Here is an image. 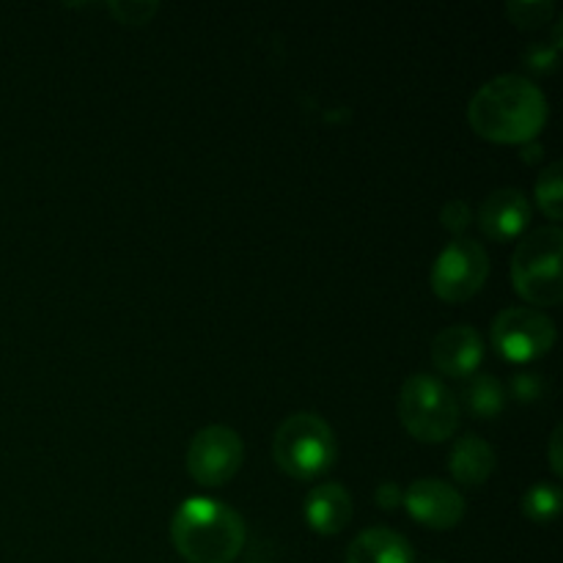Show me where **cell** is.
<instances>
[{
  "instance_id": "12",
  "label": "cell",
  "mask_w": 563,
  "mask_h": 563,
  "mask_svg": "<svg viewBox=\"0 0 563 563\" xmlns=\"http://www.w3.org/2000/svg\"><path fill=\"white\" fill-rule=\"evenodd\" d=\"M302 517H306L308 528L313 533H319V537H335L352 520V495L335 482L317 484L306 495Z\"/></svg>"
},
{
  "instance_id": "22",
  "label": "cell",
  "mask_w": 563,
  "mask_h": 563,
  "mask_svg": "<svg viewBox=\"0 0 563 563\" xmlns=\"http://www.w3.org/2000/svg\"><path fill=\"white\" fill-rule=\"evenodd\" d=\"M440 223H443V229L451 231V234H462V231L473 223L471 203L462 201V198L449 201L443 207V212H440Z\"/></svg>"
},
{
  "instance_id": "4",
  "label": "cell",
  "mask_w": 563,
  "mask_h": 563,
  "mask_svg": "<svg viewBox=\"0 0 563 563\" xmlns=\"http://www.w3.org/2000/svg\"><path fill=\"white\" fill-rule=\"evenodd\" d=\"M563 231L559 225H542L526 234L511 256V284L526 302L537 308H553L563 300L561 275Z\"/></svg>"
},
{
  "instance_id": "17",
  "label": "cell",
  "mask_w": 563,
  "mask_h": 563,
  "mask_svg": "<svg viewBox=\"0 0 563 563\" xmlns=\"http://www.w3.org/2000/svg\"><path fill=\"white\" fill-rule=\"evenodd\" d=\"M533 198H537V207L542 209V214L553 223H559L563 218V185H561V163L548 165L542 170V176L537 179L533 187Z\"/></svg>"
},
{
  "instance_id": "1",
  "label": "cell",
  "mask_w": 563,
  "mask_h": 563,
  "mask_svg": "<svg viewBox=\"0 0 563 563\" xmlns=\"http://www.w3.org/2000/svg\"><path fill=\"white\" fill-rule=\"evenodd\" d=\"M548 97L522 75H500L484 82L467 104V121L484 141L528 146L548 124Z\"/></svg>"
},
{
  "instance_id": "5",
  "label": "cell",
  "mask_w": 563,
  "mask_h": 563,
  "mask_svg": "<svg viewBox=\"0 0 563 563\" xmlns=\"http://www.w3.org/2000/svg\"><path fill=\"white\" fill-rule=\"evenodd\" d=\"M399 418L418 443H443L460 427V401L432 374H412L401 385Z\"/></svg>"
},
{
  "instance_id": "15",
  "label": "cell",
  "mask_w": 563,
  "mask_h": 563,
  "mask_svg": "<svg viewBox=\"0 0 563 563\" xmlns=\"http://www.w3.org/2000/svg\"><path fill=\"white\" fill-rule=\"evenodd\" d=\"M462 399H465L467 412L482 421H493L506 410V388L493 374H473L465 383Z\"/></svg>"
},
{
  "instance_id": "2",
  "label": "cell",
  "mask_w": 563,
  "mask_h": 563,
  "mask_svg": "<svg viewBox=\"0 0 563 563\" xmlns=\"http://www.w3.org/2000/svg\"><path fill=\"white\" fill-rule=\"evenodd\" d=\"M245 539V520L223 500L187 498L170 520V542L187 563H231Z\"/></svg>"
},
{
  "instance_id": "14",
  "label": "cell",
  "mask_w": 563,
  "mask_h": 563,
  "mask_svg": "<svg viewBox=\"0 0 563 563\" xmlns=\"http://www.w3.org/2000/svg\"><path fill=\"white\" fill-rule=\"evenodd\" d=\"M449 471L462 487H482L495 471V451L478 434H465L454 443L449 454Z\"/></svg>"
},
{
  "instance_id": "13",
  "label": "cell",
  "mask_w": 563,
  "mask_h": 563,
  "mask_svg": "<svg viewBox=\"0 0 563 563\" xmlns=\"http://www.w3.org/2000/svg\"><path fill=\"white\" fill-rule=\"evenodd\" d=\"M346 563H416V553L401 533L377 526L352 539Z\"/></svg>"
},
{
  "instance_id": "16",
  "label": "cell",
  "mask_w": 563,
  "mask_h": 563,
  "mask_svg": "<svg viewBox=\"0 0 563 563\" xmlns=\"http://www.w3.org/2000/svg\"><path fill=\"white\" fill-rule=\"evenodd\" d=\"M561 511V489L559 484L539 482L533 487H528V493L522 495V515L528 517L537 526H550V522L559 517Z\"/></svg>"
},
{
  "instance_id": "11",
  "label": "cell",
  "mask_w": 563,
  "mask_h": 563,
  "mask_svg": "<svg viewBox=\"0 0 563 563\" xmlns=\"http://www.w3.org/2000/svg\"><path fill=\"white\" fill-rule=\"evenodd\" d=\"M531 225V203L515 187L489 192L478 207V229L495 242H511Z\"/></svg>"
},
{
  "instance_id": "3",
  "label": "cell",
  "mask_w": 563,
  "mask_h": 563,
  "mask_svg": "<svg viewBox=\"0 0 563 563\" xmlns=\"http://www.w3.org/2000/svg\"><path fill=\"white\" fill-rule=\"evenodd\" d=\"M339 456L335 432L322 416L295 412L278 427L273 440V460L286 476L297 482H317Z\"/></svg>"
},
{
  "instance_id": "25",
  "label": "cell",
  "mask_w": 563,
  "mask_h": 563,
  "mask_svg": "<svg viewBox=\"0 0 563 563\" xmlns=\"http://www.w3.org/2000/svg\"><path fill=\"white\" fill-rule=\"evenodd\" d=\"M539 152H544V148H539V146H531V148H528V152H526V159H528V163H533V157H537Z\"/></svg>"
},
{
  "instance_id": "27",
  "label": "cell",
  "mask_w": 563,
  "mask_h": 563,
  "mask_svg": "<svg viewBox=\"0 0 563 563\" xmlns=\"http://www.w3.org/2000/svg\"><path fill=\"white\" fill-rule=\"evenodd\" d=\"M256 563H264V561H256Z\"/></svg>"
},
{
  "instance_id": "21",
  "label": "cell",
  "mask_w": 563,
  "mask_h": 563,
  "mask_svg": "<svg viewBox=\"0 0 563 563\" xmlns=\"http://www.w3.org/2000/svg\"><path fill=\"white\" fill-rule=\"evenodd\" d=\"M555 60H559V49H555L553 44L533 42L528 44L526 53H522V64L531 71H537V75H550V71L555 69Z\"/></svg>"
},
{
  "instance_id": "24",
  "label": "cell",
  "mask_w": 563,
  "mask_h": 563,
  "mask_svg": "<svg viewBox=\"0 0 563 563\" xmlns=\"http://www.w3.org/2000/svg\"><path fill=\"white\" fill-rule=\"evenodd\" d=\"M563 427L553 429V434H550V467H553L555 476H563V456H561V443H563Z\"/></svg>"
},
{
  "instance_id": "18",
  "label": "cell",
  "mask_w": 563,
  "mask_h": 563,
  "mask_svg": "<svg viewBox=\"0 0 563 563\" xmlns=\"http://www.w3.org/2000/svg\"><path fill=\"white\" fill-rule=\"evenodd\" d=\"M506 14L520 31H537L553 20L555 3L553 0H511L506 3Z\"/></svg>"
},
{
  "instance_id": "20",
  "label": "cell",
  "mask_w": 563,
  "mask_h": 563,
  "mask_svg": "<svg viewBox=\"0 0 563 563\" xmlns=\"http://www.w3.org/2000/svg\"><path fill=\"white\" fill-rule=\"evenodd\" d=\"M544 390H548V383H544L537 372H520L515 374L509 383V394L515 396L517 401H522V405L539 401L544 396Z\"/></svg>"
},
{
  "instance_id": "10",
  "label": "cell",
  "mask_w": 563,
  "mask_h": 563,
  "mask_svg": "<svg viewBox=\"0 0 563 563\" xmlns=\"http://www.w3.org/2000/svg\"><path fill=\"white\" fill-rule=\"evenodd\" d=\"M484 361V339L471 324L443 328L432 339V363L440 374L467 379Z\"/></svg>"
},
{
  "instance_id": "26",
  "label": "cell",
  "mask_w": 563,
  "mask_h": 563,
  "mask_svg": "<svg viewBox=\"0 0 563 563\" xmlns=\"http://www.w3.org/2000/svg\"><path fill=\"white\" fill-rule=\"evenodd\" d=\"M432 563H445V561H432Z\"/></svg>"
},
{
  "instance_id": "6",
  "label": "cell",
  "mask_w": 563,
  "mask_h": 563,
  "mask_svg": "<svg viewBox=\"0 0 563 563\" xmlns=\"http://www.w3.org/2000/svg\"><path fill=\"white\" fill-rule=\"evenodd\" d=\"M489 256L482 242L456 236L440 251L432 267V291L445 302H465L484 289Z\"/></svg>"
},
{
  "instance_id": "7",
  "label": "cell",
  "mask_w": 563,
  "mask_h": 563,
  "mask_svg": "<svg viewBox=\"0 0 563 563\" xmlns=\"http://www.w3.org/2000/svg\"><path fill=\"white\" fill-rule=\"evenodd\" d=\"M555 322L537 308H506L493 319V346L509 363H533L555 344Z\"/></svg>"
},
{
  "instance_id": "19",
  "label": "cell",
  "mask_w": 563,
  "mask_h": 563,
  "mask_svg": "<svg viewBox=\"0 0 563 563\" xmlns=\"http://www.w3.org/2000/svg\"><path fill=\"white\" fill-rule=\"evenodd\" d=\"M108 11L124 25H146L159 11L157 0H113L108 3Z\"/></svg>"
},
{
  "instance_id": "9",
  "label": "cell",
  "mask_w": 563,
  "mask_h": 563,
  "mask_svg": "<svg viewBox=\"0 0 563 563\" xmlns=\"http://www.w3.org/2000/svg\"><path fill=\"white\" fill-rule=\"evenodd\" d=\"M401 506L407 515L432 531H451L465 517V498L454 484L443 478H418L405 489Z\"/></svg>"
},
{
  "instance_id": "23",
  "label": "cell",
  "mask_w": 563,
  "mask_h": 563,
  "mask_svg": "<svg viewBox=\"0 0 563 563\" xmlns=\"http://www.w3.org/2000/svg\"><path fill=\"white\" fill-rule=\"evenodd\" d=\"M401 498H405V489H401L396 482H383L377 487V493H374V500H377L379 509H385V511L399 509Z\"/></svg>"
},
{
  "instance_id": "8",
  "label": "cell",
  "mask_w": 563,
  "mask_h": 563,
  "mask_svg": "<svg viewBox=\"0 0 563 563\" xmlns=\"http://www.w3.org/2000/svg\"><path fill=\"white\" fill-rule=\"evenodd\" d=\"M245 462L242 438L229 427H203L187 445V473L201 487H223Z\"/></svg>"
}]
</instances>
